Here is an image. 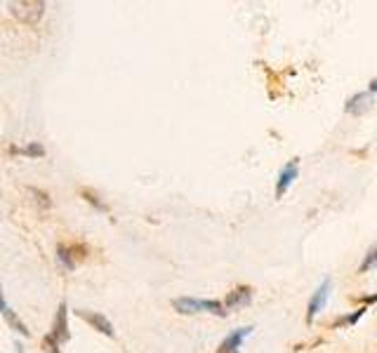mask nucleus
<instances>
[{"label": "nucleus", "instance_id": "1", "mask_svg": "<svg viewBox=\"0 0 377 353\" xmlns=\"http://www.w3.org/2000/svg\"><path fill=\"white\" fill-rule=\"evenodd\" d=\"M12 17L19 19L22 24H29V27H36L38 22L43 19L45 15V3L43 0H15V3L8 5Z\"/></svg>", "mask_w": 377, "mask_h": 353}, {"label": "nucleus", "instance_id": "3", "mask_svg": "<svg viewBox=\"0 0 377 353\" xmlns=\"http://www.w3.org/2000/svg\"><path fill=\"white\" fill-rule=\"evenodd\" d=\"M78 316H81L83 320H85L88 325H92L95 330H100L102 335H107V337H114L116 335V330H114V325H111V320H109L107 316H102V313H97V311H88V309H81V311H76Z\"/></svg>", "mask_w": 377, "mask_h": 353}, {"label": "nucleus", "instance_id": "6", "mask_svg": "<svg viewBox=\"0 0 377 353\" xmlns=\"http://www.w3.org/2000/svg\"><path fill=\"white\" fill-rule=\"evenodd\" d=\"M252 335V327H238V330H231V335H226V339L219 344L217 353H238L240 344L245 342V337Z\"/></svg>", "mask_w": 377, "mask_h": 353}, {"label": "nucleus", "instance_id": "7", "mask_svg": "<svg viewBox=\"0 0 377 353\" xmlns=\"http://www.w3.org/2000/svg\"><path fill=\"white\" fill-rule=\"evenodd\" d=\"M250 301H252V287L240 285V287H236V290H231L229 294H226L224 306H226V311H236V309L248 306Z\"/></svg>", "mask_w": 377, "mask_h": 353}, {"label": "nucleus", "instance_id": "11", "mask_svg": "<svg viewBox=\"0 0 377 353\" xmlns=\"http://www.w3.org/2000/svg\"><path fill=\"white\" fill-rule=\"evenodd\" d=\"M373 268H377V245L370 247V252L363 257V261L359 266V273H368V271H373Z\"/></svg>", "mask_w": 377, "mask_h": 353}, {"label": "nucleus", "instance_id": "9", "mask_svg": "<svg viewBox=\"0 0 377 353\" xmlns=\"http://www.w3.org/2000/svg\"><path fill=\"white\" fill-rule=\"evenodd\" d=\"M172 309L181 313V316H193V313L205 311L203 299H193V297H177L172 299Z\"/></svg>", "mask_w": 377, "mask_h": 353}, {"label": "nucleus", "instance_id": "8", "mask_svg": "<svg viewBox=\"0 0 377 353\" xmlns=\"http://www.w3.org/2000/svg\"><path fill=\"white\" fill-rule=\"evenodd\" d=\"M370 108H373V94L370 92L354 94V97L344 104V111H347L349 115H363L366 111H370Z\"/></svg>", "mask_w": 377, "mask_h": 353}, {"label": "nucleus", "instance_id": "2", "mask_svg": "<svg viewBox=\"0 0 377 353\" xmlns=\"http://www.w3.org/2000/svg\"><path fill=\"white\" fill-rule=\"evenodd\" d=\"M330 287H333V280H330V278H326V280L321 282V285L316 287L314 297L309 299V306H307V323H311V320H314L318 313L326 309L328 297H330Z\"/></svg>", "mask_w": 377, "mask_h": 353}, {"label": "nucleus", "instance_id": "17", "mask_svg": "<svg viewBox=\"0 0 377 353\" xmlns=\"http://www.w3.org/2000/svg\"><path fill=\"white\" fill-rule=\"evenodd\" d=\"M375 92H377V78L370 82V94H375Z\"/></svg>", "mask_w": 377, "mask_h": 353}, {"label": "nucleus", "instance_id": "12", "mask_svg": "<svg viewBox=\"0 0 377 353\" xmlns=\"http://www.w3.org/2000/svg\"><path fill=\"white\" fill-rule=\"evenodd\" d=\"M203 306L207 313H214L217 318H226V306L217 299H203Z\"/></svg>", "mask_w": 377, "mask_h": 353}, {"label": "nucleus", "instance_id": "5", "mask_svg": "<svg viewBox=\"0 0 377 353\" xmlns=\"http://www.w3.org/2000/svg\"><path fill=\"white\" fill-rule=\"evenodd\" d=\"M52 337L57 339V342H69L71 339V332H69V311H67V304H60V309H57V316H55V325H52Z\"/></svg>", "mask_w": 377, "mask_h": 353}, {"label": "nucleus", "instance_id": "13", "mask_svg": "<svg viewBox=\"0 0 377 353\" xmlns=\"http://www.w3.org/2000/svg\"><path fill=\"white\" fill-rule=\"evenodd\" d=\"M19 153H24V156H31V158H38V156H45V149L38 141H34V144L24 146V149H17Z\"/></svg>", "mask_w": 377, "mask_h": 353}, {"label": "nucleus", "instance_id": "10", "mask_svg": "<svg viewBox=\"0 0 377 353\" xmlns=\"http://www.w3.org/2000/svg\"><path fill=\"white\" fill-rule=\"evenodd\" d=\"M57 259H60L67 268H76V247L60 245L57 247Z\"/></svg>", "mask_w": 377, "mask_h": 353}, {"label": "nucleus", "instance_id": "14", "mask_svg": "<svg viewBox=\"0 0 377 353\" xmlns=\"http://www.w3.org/2000/svg\"><path fill=\"white\" fill-rule=\"evenodd\" d=\"M60 342H57L55 337L52 335H48V337H43V349L48 351V353H60Z\"/></svg>", "mask_w": 377, "mask_h": 353}, {"label": "nucleus", "instance_id": "16", "mask_svg": "<svg viewBox=\"0 0 377 353\" xmlns=\"http://www.w3.org/2000/svg\"><path fill=\"white\" fill-rule=\"evenodd\" d=\"M10 311V306H8V301H5V294H3V285H0V313H8Z\"/></svg>", "mask_w": 377, "mask_h": 353}, {"label": "nucleus", "instance_id": "4", "mask_svg": "<svg viewBox=\"0 0 377 353\" xmlns=\"http://www.w3.org/2000/svg\"><path fill=\"white\" fill-rule=\"evenodd\" d=\"M297 172H300V160H290L288 165L281 170V175H278L276 179V198H283L285 196V191L290 189V184L297 179Z\"/></svg>", "mask_w": 377, "mask_h": 353}, {"label": "nucleus", "instance_id": "15", "mask_svg": "<svg viewBox=\"0 0 377 353\" xmlns=\"http://www.w3.org/2000/svg\"><path fill=\"white\" fill-rule=\"evenodd\" d=\"M83 196H85L92 205H97V208H100V210H107V205H104L102 201H97V196H92V194H90V191H83Z\"/></svg>", "mask_w": 377, "mask_h": 353}]
</instances>
